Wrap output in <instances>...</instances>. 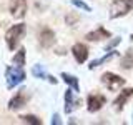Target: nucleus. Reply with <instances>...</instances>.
I'll return each mask as SVG.
<instances>
[{"label": "nucleus", "instance_id": "nucleus-1", "mask_svg": "<svg viewBox=\"0 0 133 125\" xmlns=\"http://www.w3.org/2000/svg\"><path fill=\"white\" fill-rule=\"evenodd\" d=\"M25 30H27V27H25V23H17L14 27H10L5 33V40H7V47L10 50H15L17 45L22 42V39L25 37Z\"/></svg>", "mask_w": 133, "mask_h": 125}, {"label": "nucleus", "instance_id": "nucleus-2", "mask_svg": "<svg viewBox=\"0 0 133 125\" xmlns=\"http://www.w3.org/2000/svg\"><path fill=\"white\" fill-rule=\"evenodd\" d=\"M27 77V73L23 72L22 67H7L5 70V78H7V87L8 89H15L18 83H22Z\"/></svg>", "mask_w": 133, "mask_h": 125}, {"label": "nucleus", "instance_id": "nucleus-3", "mask_svg": "<svg viewBox=\"0 0 133 125\" xmlns=\"http://www.w3.org/2000/svg\"><path fill=\"white\" fill-rule=\"evenodd\" d=\"M133 8V0H113L110 5V18H118V17L127 15Z\"/></svg>", "mask_w": 133, "mask_h": 125}, {"label": "nucleus", "instance_id": "nucleus-4", "mask_svg": "<svg viewBox=\"0 0 133 125\" xmlns=\"http://www.w3.org/2000/svg\"><path fill=\"white\" fill-rule=\"evenodd\" d=\"M102 83L107 87L108 90L115 92V90H120V89L125 85V78H122L120 75H116V73L107 72V73L102 75Z\"/></svg>", "mask_w": 133, "mask_h": 125}, {"label": "nucleus", "instance_id": "nucleus-5", "mask_svg": "<svg viewBox=\"0 0 133 125\" xmlns=\"http://www.w3.org/2000/svg\"><path fill=\"white\" fill-rule=\"evenodd\" d=\"M28 93H27V90L22 89V90H18L17 92V95H14V97L10 98V102H8V110H20L22 107L27 105V102H28Z\"/></svg>", "mask_w": 133, "mask_h": 125}, {"label": "nucleus", "instance_id": "nucleus-6", "mask_svg": "<svg viewBox=\"0 0 133 125\" xmlns=\"http://www.w3.org/2000/svg\"><path fill=\"white\" fill-rule=\"evenodd\" d=\"M105 103H107V98L102 93H90L88 98H87V108H88V112H91V114L98 112Z\"/></svg>", "mask_w": 133, "mask_h": 125}, {"label": "nucleus", "instance_id": "nucleus-7", "mask_svg": "<svg viewBox=\"0 0 133 125\" xmlns=\"http://www.w3.org/2000/svg\"><path fill=\"white\" fill-rule=\"evenodd\" d=\"M12 17L15 18H23L27 14V0H10V5H8Z\"/></svg>", "mask_w": 133, "mask_h": 125}, {"label": "nucleus", "instance_id": "nucleus-8", "mask_svg": "<svg viewBox=\"0 0 133 125\" xmlns=\"http://www.w3.org/2000/svg\"><path fill=\"white\" fill-rule=\"evenodd\" d=\"M38 42L43 48H48V47H52V45H55L57 37H55V33H53V30H50V28L45 27V28H42L40 33H38Z\"/></svg>", "mask_w": 133, "mask_h": 125}, {"label": "nucleus", "instance_id": "nucleus-9", "mask_svg": "<svg viewBox=\"0 0 133 125\" xmlns=\"http://www.w3.org/2000/svg\"><path fill=\"white\" fill-rule=\"evenodd\" d=\"M131 97H133V89H123L122 92H120V95L115 98V102H113L115 110H116V112H122L123 107L127 105V102H128Z\"/></svg>", "mask_w": 133, "mask_h": 125}, {"label": "nucleus", "instance_id": "nucleus-10", "mask_svg": "<svg viewBox=\"0 0 133 125\" xmlns=\"http://www.w3.org/2000/svg\"><path fill=\"white\" fill-rule=\"evenodd\" d=\"M72 53L75 57V60L78 62V64H83V62H87V58H88V47L83 43H75L72 47Z\"/></svg>", "mask_w": 133, "mask_h": 125}, {"label": "nucleus", "instance_id": "nucleus-11", "mask_svg": "<svg viewBox=\"0 0 133 125\" xmlns=\"http://www.w3.org/2000/svg\"><path fill=\"white\" fill-rule=\"evenodd\" d=\"M80 107V100L73 98V92L72 90H66L65 92V114H72L75 108Z\"/></svg>", "mask_w": 133, "mask_h": 125}, {"label": "nucleus", "instance_id": "nucleus-12", "mask_svg": "<svg viewBox=\"0 0 133 125\" xmlns=\"http://www.w3.org/2000/svg\"><path fill=\"white\" fill-rule=\"evenodd\" d=\"M85 39H87V40H90V42H98V40H103V39H110V32L105 30L103 27H98L97 30L87 33Z\"/></svg>", "mask_w": 133, "mask_h": 125}, {"label": "nucleus", "instance_id": "nucleus-13", "mask_svg": "<svg viewBox=\"0 0 133 125\" xmlns=\"http://www.w3.org/2000/svg\"><path fill=\"white\" fill-rule=\"evenodd\" d=\"M116 55H118V52H113V50H111V52H108L105 57H102V58H98V60H93V62H91V64L88 65V67H90V70L97 68V67H100L102 64H105V62H108L110 58H113V57H116Z\"/></svg>", "mask_w": 133, "mask_h": 125}, {"label": "nucleus", "instance_id": "nucleus-14", "mask_svg": "<svg viewBox=\"0 0 133 125\" xmlns=\"http://www.w3.org/2000/svg\"><path fill=\"white\" fill-rule=\"evenodd\" d=\"M62 78H63V82H65V83H66V85H68L73 92H78V90H80L77 77H73V75H68V73H62Z\"/></svg>", "mask_w": 133, "mask_h": 125}, {"label": "nucleus", "instance_id": "nucleus-15", "mask_svg": "<svg viewBox=\"0 0 133 125\" xmlns=\"http://www.w3.org/2000/svg\"><path fill=\"white\" fill-rule=\"evenodd\" d=\"M120 67H122V68H125V70H130L131 67H133V50H131V48H130V50H128V52L123 55Z\"/></svg>", "mask_w": 133, "mask_h": 125}, {"label": "nucleus", "instance_id": "nucleus-16", "mask_svg": "<svg viewBox=\"0 0 133 125\" xmlns=\"http://www.w3.org/2000/svg\"><path fill=\"white\" fill-rule=\"evenodd\" d=\"M14 64L15 65H18V67H23L25 65V48H18L17 50V53L14 55Z\"/></svg>", "mask_w": 133, "mask_h": 125}, {"label": "nucleus", "instance_id": "nucleus-17", "mask_svg": "<svg viewBox=\"0 0 133 125\" xmlns=\"http://www.w3.org/2000/svg\"><path fill=\"white\" fill-rule=\"evenodd\" d=\"M20 120H22L23 123H30V125H42V120L35 115H22Z\"/></svg>", "mask_w": 133, "mask_h": 125}, {"label": "nucleus", "instance_id": "nucleus-18", "mask_svg": "<svg viewBox=\"0 0 133 125\" xmlns=\"http://www.w3.org/2000/svg\"><path fill=\"white\" fill-rule=\"evenodd\" d=\"M32 75L33 77H37V78H42V80H45V78H48V75L45 73V70H43V67L42 65H35L32 68Z\"/></svg>", "mask_w": 133, "mask_h": 125}, {"label": "nucleus", "instance_id": "nucleus-19", "mask_svg": "<svg viewBox=\"0 0 133 125\" xmlns=\"http://www.w3.org/2000/svg\"><path fill=\"white\" fill-rule=\"evenodd\" d=\"M80 20V17H78L77 14H70V15H66L65 17V22H66V25H75Z\"/></svg>", "mask_w": 133, "mask_h": 125}, {"label": "nucleus", "instance_id": "nucleus-20", "mask_svg": "<svg viewBox=\"0 0 133 125\" xmlns=\"http://www.w3.org/2000/svg\"><path fill=\"white\" fill-rule=\"evenodd\" d=\"M72 3H73L75 7H78V8H82V10H85V12H90V10H91V8L87 5L85 2H80V0H72Z\"/></svg>", "mask_w": 133, "mask_h": 125}, {"label": "nucleus", "instance_id": "nucleus-21", "mask_svg": "<svg viewBox=\"0 0 133 125\" xmlns=\"http://www.w3.org/2000/svg\"><path fill=\"white\" fill-rule=\"evenodd\" d=\"M118 43H120V37H115V39H113V40H111L110 43H108L107 47H105V50H107V52H110V50H111V48H115Z\"/></svg>", "mask_w": 133, "mask_h": 125}, {"label": "nucleus", "instance_id": "nucleus-22", "mask_svg": "<svg viewBox=\"0 0 133 125\" xmlns=\"http://www.w3.org/2000/svg\"><path fill=\"white\" fill-rule=\"evenodd\" d=\"M52 123H53V125H60V123H62V120H60V117H58L57 114H55V115H53V120H52Z\"/></svg>", "mask_w": 133, "mask_h": 125}, {"label": "nucleus", "instance_id": "nucleus-23", "mask_svg": "<svg viewBox=\"0 0 133 125\" xmlns=\"http://www.w3.org/2000/svg\"><path fill=\"white\" fill-rule=\"evenodd\" d=\"M48 80H50V82H52V83H57V78H53V77H50V75H48Z\"/></svg>", "mask_w": 133, "mask_h": 125}]
</instances>
